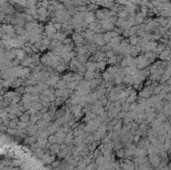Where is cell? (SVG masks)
Here are the masks:
<instances>
[{
    "label": "cell",
    "mask_w": 171,
    "mask_h": 170,
    "mask_svg": "<svg viewBox=\"0 0 171 170\" xmlns=\"http://www.w3.org/2000/svg\"><path fill=\"white\" fill-rule=\"evenodd\" d=\"M95 17L99 20L102 19H108L110 17V11L107 8H102V9H97L96 13H95Z\"/></svg>",
    "instance_id": "cell-1"
},
{
    "label": "cell",
    "mask_w": 171,
    "mask_h": 170,
    "mask_svg": "<svg viewBox=\"0 0 171 170\" xmlns=\"http://www.w3.org/2000/svg\"><path fill=\"white\" fill-rule=\"evenodd\" d=\"M100 24V26H101V28L103 30H105V31H112L113 28H114V24L112 23V22H110L109 19H102L100 20V21H98Z\"/></svg>",
    "instance_id": "cell-2"
},
{
    "label": "cell",
    "mask_w": 171,
    "mask_h": 170,
    "mask_svg": "<svg viewBox=\"0 0 171 170\" xmlns=\"http://www.w3.org/2000/svg\"><path fill=\"white\" fill-rule=\"evenodd\" d=\"M44 31L46 34V37H48L49 39H53V36L56 34V29L54 28L53 23H48L46 26L44 27Z\"/></svg>",
    "instance_id": "cell-3"
},
{
    "label": "cell",
    "mask_w": 171,
    "mask_h": 170,
    "mask_svg": "<svg viewBox=\"0 0 171 170\" xmlns=\"http://www.w3.org/2000/svg\"><path fill=\"white\" fill-rule=\"evenodd\" d=\"M72 41L76 46H83L84 45V41L85 40L83 39V37L81 36V34L79 33H73L72 34Z\"/></svg>",
    "instance_id": "cell-4"
},
{
    "label": "cell",
    "mask_w": 171,
    "mask_h": 170,
    "mask_svg": "<svg viewBox=\"0 0 171 170\" xmlns=\"http://www.w3.org/2000/svg\"><path fill=\"white\" fill-rule=\"evenodd\" d=\"M48 16H49V13L46 8L39 7V8L37 9V18L39 20H45Z\"/></svg>",
    "instance_id": "cell-5"
},
{
    "label": "cell",
    "mask_w": 171,
    "mask_h": 170,
    "mask_svg": "<svg viewBox=\"0 0 171 170\" xmlns=\"http://www.w3.org/2000/svg\"><path fill=\"white\" fill-rule=\"evenodd\" d=\"M95 20H96V17H95V14L92 11L84 12V18H83L84 22H86L87 24H90L91 22L95 21Z\"/></svg>",
    "instance_id": "cell-6"
},
{
    "label": "cell",
    "mask_w": 171,
    "mask_h": 170,
    "mask_svg": "<svg viewBox=\"0 0 171 170\" xmlns=\"http://www.w3.org/2000/svg\"><path fill=\"white\" fill-rule=\"evenodd\" d=\"M88 27H89V30H91L94 33H101L102 31L101 26H100L99 22L97 21H93L90 24H88Z\"/></svg>",
    "instance_id": "cell-7"
},
{
    "label": "cell",
    "mask_w": 171,
    "mask_h": 170,
    "mask_svg": "<svg viewBox=\"0 0 171 170\" xmlns=\"http://www.w3.org/2000/svg\"><path fill=\"white\" fill-rule=\"evenodd\" d=\"M93 42L96 45H99L100 47H101L102 45H104L105 42H104V39H103V33H95Z\"/></svg>",
    "instance_id": "cell-8"
},
{
    "label": "cell",
    "mask_w": 171,
    "mask_h": 170,
    "mask_svg": "<svg viewBox=\"0 0 171 170\" xmlns=\"http://www.w3.org/2000/svg\"><path fill=\"white\" fill-rule=\"evenodd\" d=\"M84 47H85V49H86V51L89 53L96 52V50L98 49V46L94 42H87L86 44L84 45Z\"/></svg>",
    "instance_id": "cell-9"
},
{
    "label": "cell",
    "mask_w": 171,
    "mask_h": 170,
    "mask_svg": "<svg viewBox=\"0 0 171 170\" xmlns=\"http://www.w3.org/2000/svg\"><path fill=\"white\" fill-rule=\"evenodd\" d=\"M139 40H140V37H138L137 35H132V36L129 37L128 42H129V44L131 46H136V45H138V43H139Z\"/></svg>",
    "instance_id": "cell-10"
},
{
    "label": "cell",
    "mask_w": 171,
    "mask_h": 170,
    "mask_svg": "<svg viewBox=\"0 0 171 170\" xmlns=\"http://www.w3.org/2000/svg\"><path fill=\"white\" fill-rule=\"evenodd\" d=\"M151 93H152V88H151V86H148V88H145L144 90H142L141 92H140V96L141 97H144V98H147V97H149L150 95H151Z\"/></svg>",
    "instance_id": "cell-11"
},
{
    "label": "cell",
    "mask_w": 171,
    "mask_h": 170,
    "mask_svg": "<svg viewBox=\"0 0 171 170\" xmlns=\"http://www.w3.org/2000/svg\"><path fill=\"white\" fill-rule=\"evenodd\" d=\"M55 88L56 89H67L68 88V85H67V82H65L64 80H58V82L55 84Z\"/></svg>",
    "instance_id": "cell-12"
},
{
    "label": "cell",
    "mask_w": 171,
    "mask_h": 170,
    "mask_svg": "<svg viewBox=\"0 0 171 170\" xmlns=\"http://www.w3.org/2000/svg\"><path fill=\"white\" fill-rule=\"evenodd\" d=\"M169 54H170V50L169 48H165L163 51L160 53V58L163 60H168V58H169Z\"/></svg>",
    "instance_id": "cell-13"
},
{
    "label": "cell",
    "mask_w": 171,
    "mask_h": 170,
    "mask_svg": "<svg viewBox=\"0 0 171 170\" xmlns=\"http://www.w3.org/2000/svg\"><path fill=\"white\" fill-rule=\"evenodd\" d=\"M165 49V45L164 44H157V46L155 47V49H154V51H153V53H155V54H160L163 50Z\"/></svg>",
    "instance_id": "cell-14"
},
{
    "label": "cell",
    "mask_w": 171,
    "mask_h": 170,
    "mask_svg": "<svg viewBox=\"0 0 171 170\" xmlns=\"http://www.w3.org/2000/svg\"><path fill=\"white\" fill-rule=\"evenodd\" d=\"M48 4H49V0H42V1L39 3L40 7H43V8H47Z\"/></svg>",
    "instance_id": "cell-15"
}]
</instances>
